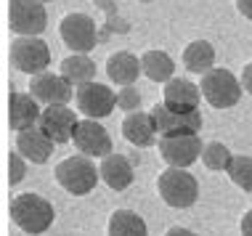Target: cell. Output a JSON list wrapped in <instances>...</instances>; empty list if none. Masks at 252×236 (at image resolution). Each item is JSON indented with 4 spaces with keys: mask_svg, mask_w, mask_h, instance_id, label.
<instances>
[{
    "mask_svg": "<svg viewBox=\"0 0 252 236\" xmlns=\"http://www.w3.org/2000/svg\"><path fill=\"white\" fill-rule=\"evenodd\" d=\"M183 64H186L189 72H196V75H204V72L213 69L215 64V48L207 40H194L183 48Z\"/></svg>",
    "mask_w": 252,
    "mask_h": 236,
    "instance_id": "cell-20",
    "label": "cell"
},
{
    "mask_svg": "<svg viewBox=\"0 0 252 236\" xmlns=\"http://www.w3.org/2000/svg\"><path fill=\"white\" fill-rule=\"evenodd\" d=\"M152 117L157 122V133L162 138L165 136H199V130H202V114L199 112L181 114V112H173L170 106H165L162 101L152 109Z\"/></svg>",
    "mask_w": 252,
    "mask_h": 236,
    "instance_id": "cell-9",
    "label": "cell"
},
{
    "mask_svg": "<svg viewBox=\"0 0 252 236\" xmlns=\"http://www.w3.org/2000/svg\"><path fill=\"white\" fill-rule=\"evenodd\" d=\"M231 159H234V154L228 151L226 144H220V141H210V144H204L202 162H204V167H207V170H215V173L228 170Z\"/></svg>",
    "mask_w": 252,
    "mask_h": 236,
    "instance_id": "cell-24",
    "label": "cell"
},
{
    "mask_svg": "<svg viewBox=\"0 0 252 236\" xmlns=\"http://www.w3.org/2000/svg\"><path fill=\"white\" fill-rule=\"evenodd\" d=\"M228 178L234 180L242 191L252 194V157H244V154H236L228 165Z\"/></svg>",
    "mask_w": 252,
    "mask_h": 236,
    "instance_id": "cell-25",
    "label": "cell"
},
{
    "mask_svg": "<svg viewBox=\"0 0 252 236\" xmlns=\"http://www.w3.org/2000/svg\"><path fill=\"white\" fill-rule=\"evenodd\" d=\"M199 136H165L159 138V154L170 167H189L202 157Z\"/></svg>",
    "mask_w": 252,
    "mask_h": 236,
    "instance_id": "cell-11",
    "label": "cell"
},
{
    "mask_svg": "<svg viewBox=\"0 0 252 236\" xmlns=\"http://www.w3.org/2000/svg\"><path fill=\"white\" fill-rule=\"evenodd\" d=\"M24 178V157L19 151L8 154V183H19Z\"/></svg>",
    "mask_w": 252,
    "mask_h": 236,
    "instance_id": "cell-27",
    "label": "cell"
},
{
    "mask_svg": "<svg viewBox=\"0 0 252 236\" xmlns=\"http://www.w3.org/2000/svg\"><path fill=\"white\" fill-rule=\"evenodd\" d=\"M11 218L13 223L22 228L24 234H43L48 231L56 212H53V205L48 199H43L40 194H19L16 199L11 202Z\"/></svg>",
    "mask_w": 252,
    "mask_h": 236,
    "instance_id": "cell-1",
    "label": "cell"
},
{
    "mask_svg": "<svg viewBox=\"0 0 252 236\" xmlns=\"http://www.w3.org/2000/svg\"><path fill=\"white\" fill-rule=\"evenodd\" d=\"M74 98H77V112L85 114V119H104L117 106V93L109 85H101V83L77 85Z\"/></svg>",
    "mask_w": 252,
    "mask_h": 236,
    "instance_id": "cell-7",
    "label": "cell"
},
{
    "mask_svg": "<svg viewBox=\"0 0 252 236\" xmlns=\"http://www.w3.org/2000/svg\"><path fill=\"white\" fill-rule=\"evenodd\" d=\"M239 83H242V88H244L247 93H252V61H250V64L242 69V77H239Z\"/></svg>",
    "mask_w": 252,
    "mask_h": 236,
    "instance_id": "cell-28",
    "label": "cell"
},
{
    "mask_svg": "<svg viewBox=\"0 0 252 236\" xmlns=\"http://www.w3.org/2000/svg\"><path fill=\"white\" fill-rule=\"evenodd\" d=\"M141 3H149V0H141Z\"/></svg>",
    "mask_w": 252,
    "mask_h": 236,
    "instance_id": "cell-32",
    "label": "cell"
},
{
    "mask_svg": "<svg viewBox=\"0 0 252 236\" xmlns=\"http://www.w3.org/2000/svg\"><path fill=\"white\" fill-rule=\"evenodd\" d=\"M40 127L48 136L53 144H66L74 136V127H77V114L72 109H66V104L59 106H45L43 117H40Z\"/></svg>",
    "mask_w": 252,
    "mask_h": 236,
    "instance_id": "cell-13",
    "label": "cell"
},
{
    "mask_svg": "<svg viewBox=\"0 0 252 236\" xmlns=\"http://www.w3.org/2000/svg\"><path fill=\"white\" fill-rule=\"evenodd\" d=\"M74 146L77 151H83L85 157H109L112 154V138H109L106 127L98 125V119H83L74 127Z\"/></svg>",
    "mask_w": 252,
    "mask_h": 236,
    "instance_id": "cell-10",
    "label": "cell"
},
{
    "mask_svg": "<svg viewBox=\"0 0 252 236\" xmlns=\"http://www.w3.org/2000/svg\"><path fill=\"white\" fill-rule=\"evenodd\" d=\"M242 236H252V210L242 215Z\"/></svg>",
    "mask_w": 252,
    "mask_h": 236,
    "instance_id": "cell-29",
    "label": "cell"
},
{
    "mask_svg": "<svg viewBox=\"0 0 252 236\" xmlns=\"http://www.w3.org/2000/svg\"><path fill=\"white\" fill-rule=\"evenodd\" d=\"M40 3H43V0H40Z\"/></svg>",
    "mask_w": 252,
    "mask_h": 236,
    "instance_id": "cell-33",
    "label": "cell"
},
{
    "mask_svg": "<svg viewBox=\"0 0 252 236\" xmlns=\"http://www.w3.org/2000/svg\"><path fill=\"white\" fill-rule=\"evenodd\" d=\"M141 69H144V75L149 80H154V83H170V80H173V72H175V64L165 51H146L144 56H141Z\"/></svg>",
    "mask_w": 252,
    "mask_h": 236,
    "instance_id": "cell-21",
    "label": "cell"
},
{
    "mask_svg": "<svg viewBox=\"0 0 252 236\" xmlns=\"http://www.w3.org/2000/svg\"><path fill=\"white\" fill-rule=\"evenodd\" d=\"M236 8H239L242 16L252 19V0H236Z\"/></svg>",
    "mask_w": 252,
    "mask_h": 236,
    "instance_id": "cell-30",
    "label": "cell"
},
{
    "mask_svg": "<svg viewBox=\"0 0 252 236\" xmlns=\"http://www.w3.org/2000/svg\"><path fill=\"white\" fill-rule=\"evenodd\" d=\"M27 88L37 98V104H45V106H59L72 98V83L64 75H53V72L35 75Z\"/></svg>",
    "mask_w": 252,
    "mask_h": 236,
    "instance_id": "cell-12",
    "label": "cell"
},
{
    "mask_svg": "<svg viewBox=\"0 0 252 236\" xmlns=\"http://www.w3.org/2000/svg\"><path fill=\"white\" fill-rule=\"evenodd\" d=\"M11 61L19 72L27 75H43L45 66L51 64V51L48 43L40 37H16L11 45Z\"/></svg>",
    "mask_w": 252,
    "mask_h": 236,
    "instance_id": "cell-6",
    "label": "cell"
},
{
    "mask_svg": "<svg viewBox=\"0 0 252 236\" xmlns=\"http://www.w3.org/2000/svg\"><path fill=\"white\" fill-rule=\"evenodd\" d=\"M98 173H101V180L109 188H114V191H125L133 183V165L122 154H109V157H104Z\"/></svg>",
    "mask_w": 252,
    "mask_h": 236,
    "instance_id": "cell-18",
    "label": "cell"
},
{
    "mask_svg": "<svg viewBox=\"0 0 252 236\" xmlns=\"http://www.w3.org/2000/svg\"><path fill=\"white\" fill-rule=\"evenodd\" d=\"M56 183L64 188V191H69L72 197H85V194H91L93 188L98 183V167L91 162V157H85V154H77V157H66L61 159L56 165Z\"/></svg>",
    "mask_w": 252,
    "mask_h": 236,
    "instance_id": "cell-2",
    "label": "cell"
},
{
    "mask_svg": "<svg viewBox=\"0 0 252 236\" xmlns=\"http://www.w3.org/2000/svg\"><path fill=\"white\" fill-rule=\"evenodd\" d=\"M165 236H196L194 231H189V228H181V226H175V228H170V231Z\"/></svg>",
    "mask_w": 252,
    "mask_h": 236,
    "instance_id": "cell-31",
    "label": "cell"
},
{
    "mask_svg": "<svg viewBox=\"0 0 252 236\" xmlns=\"http://www.w3.org/2000/svg\"><path fill=\"white\" fill-rule=\"evenodd\" d=\"M109 236H146V220L133 210H117L109 218Z\"/></svg>",
    "mask_w": 252,
    "mask_h": 236,
    "instance_id": "cell-23",
    "label": "cell"
},
{
    "mask_svg": "<svg viewBox=\"0 0 252 236\" xmlns=\"http://www.w3.org/2000/svg\"><path fill=\"white\" fill-rule=\"evenodd\" d=\"M141 72H144L141 69V61L127 51H117V53H112V56L106 59V75L114 85H122V88L133 85Z\"/></svg>",
    "mask_w": 252,
    "mask_h": 236,
    "instance_id": "cell-19",
    "label": "cell"
},
{
    "mask_svg": "<svg viewBox=\"0 0 252 236\" xmlns=\"http://www.w3.org/2000/svg\"><path fill=\"white\" fill-rule=\"evenodd\" d=\"M199 90L204 101L215 109H228L234 106L236 101L242 98V83L231 75L228 69H220V66H213L210 72L202 75V83H199Z\"/></svg>",
    "mask_w": 252,
    "mask_h": 236,
    "instance_id": "cell-4",
    "label": "cell"
},
{
    "mask_svg": "<svg viewBox=\"0 0 252 236\" xmlns=\"http://www.w3.org/2000/svg\"><path fill=\"white\" fill-rule=\"evenodd\" d=\"M8 27L19 37H37L48 27V13L40 0H8Z\"/></svg>",
    "mask_w": 252,
    "mask_h": 236,
    "instance_id": "cell-5",
    "label": "cell"
},
{
    "mask_svg": "<svg viewBox=\"0 0 252 236\" xmlns=\"http://www.w3.org/2000/svg\"><path fill=\"white\" fill-rule=\"evenodd\" d=\"M199 98H202L199 85L189 83V80L173 77L170 83H165V98H162V104L170 106L173 112H181V114L199 112Z\"/></svg>",
    "mask_w": 252,
    "mask_h": 236,
    "instance_id": "cell-15",
    "label": "cell"
},
{
    "mask_svg": "<svg viewBox=\"0 0 252 236\" xmlns=\"http://www.w3.org/2000/svg\"><path fill=\"white\" fill-rule=\"evenodd\" d=\"M16 151L22 154L27 162H35V165H43L48 162L51 151H53V141L43 133V127H30V130H22L16 136Z\"/></svg>",
    "mask_w": 252,
    "mask_h": 236,
    "instance_id": "cell-16",
    "label": "cell"
},
{
    "mask_svg": "<svg viewBox=\"0 0 252 236\" xmlns=\"http://www.w3.org/2000/svg\"><path fill=\"white\" fill-rule=\"evenodd\" d=\"M61 75L72 85H85V83H93V77H96V64L85 53H72L61 61Z\"/></svg>",
    "mask_w": 252,
    "mask_h": 236,
    "instance_id": "cell-22",
    "label": "cell"
},
{
    "mask_svg": "<svg viewBox=\"0 0 252 236\" xmlns=\"http://www.w3.org/2000/svg\"><path fill=\"white\" fill-rule=\"evenodd\" d=\"M122 136L130 141L133 146L144 149V146H152L157 138V122L152 117V112H133L125 117L122 122Z\"/></svg>",
    "mask_w": 252,
    "mask_h": 236,
    "instance_id": "cell-17",
    "label": "cell"
},
{
    "mask_svg": "<svg viewBox=\"0 0 252 236\" xmlns=\"http://www.w3.org/2000/svg\"><path fill=\"white\" fill-rule=\"evenodd\" d=\"M157 191H159L165 205L175 207V210H183V207H191L196 202V197H199V183L183 167H167L157 178Z\"/></svg>",
    "mask_w": 252,
    "mask_h": 236,
    "instance_id": "cell-3",
    "label": "cell"
},
{
    "mask_svg": "<svg viewBox=\"0 0 252 236\" xmlns=\"http://www.w3.org/2000/svg\"><path fill=\"white\" fill-rule=\"evenodd\" d=\"M61 40L66 48L74 53H88L96 48L98 35H96V22L88 13H66L61 19Z\"/></svg>",
    "mask_w": 252,
    "mask_h": 236,
    "instance_id": "cell-8",
    "label": "cell"
},
{
    "mask_svg": "<svg viewBox=\"0 0 252 236\" xmlns=\"http://www.w3.org/2000/svg\"><path fill=\"white\" fill-rule=\"evenodd\" d=\"M117 106L120 109H125V112H135L141 106V93L135 90L133 85H127V88H120V93H117Z\"/></svg>",
    "mask_w": 252,
    "mask_h": 236,
    "instance_id": "cell-26",
    "label": "cell"
},
{
    "mask_svg": "<svg viewBox=\"0 0 252 236\" xmlns=\"http://www.w3.org/2000/svg\"><path fill=\"white\" fill-rule=\"evenodd\" d=\"M40 117H43V109L37 106V98L32 93H11L8 98L11 130L22 133V130H30V127H37Z\"/></svg>",
    "mask_w": 252,
    "mask_h": 236,
    "instance_id": "cell-14",
    "label": "cell"
}]
</instances>
